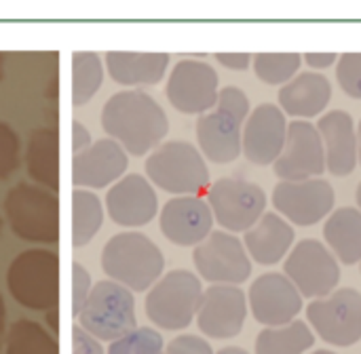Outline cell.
<instances>
[{
    "label": "cell",
    "instance_id": "43",
    "mask_svg": "<svg viewBox=\"0 0 361 354\" xmlns=\"http://www.w3.org/2000/svg\"><path fill=\"white\" fill-rule=\"evenodd\" d=\"M216 354H250V353H245V350H243V348H239V346H226V348L218 350Z\"/></svg>",
    "mask_w": 361,
    "mask_h": 354
},
{
    "label": "cell",
    "instance_id": "14",
    "mask_svg": "<svg viewBox=\"0 0 361 354\" xmlns=\"http://www.w3.org/2000/svg\"><path fill=\"white\" fill-rule=\"evenodd\" d=\"M273 171L281 182L313 179L326 171V148L315 125L307 120L288 125L286 146L273 165Z\"/></svg>",
    "mask_w": 361,
    "mask_h": 354
},
{
    "label": "cell",
    "instance_id": "5",
    "mask_svg": "<svg viewBox=\"0 0 361 354\" xmlns=\"http://www.w3.org/2000/svg\"><path fill=\"white\" fill-rule=\"evenodd\" d=\"M4 215L11 230L27 243H59V198L55 192L17 184L4 196Z\"/></svg>",
    "mask_w": 361,
    "mask_h": 354
},
{
    "label": "cell",
    "instance_id": "47",
    "mask_svg": "<svg viewBox=\"0 0 361 354\" xmlns=\"http://www.w3.org/2000/svg\"><path fill=\"white\" fill-rule=\"evenodd\" d=\"M313 354H336V353H330V350H315Z\"/></svg>",
    "mask_w": 361,
    "mask_h": 354
},
{
    "label": "cell",
    "instance_id": "20",
    "mask_svg": "<svg viewBox=\"0 0 361 354\" xmlns=\"http://www.w3.org/2000/svg\"><path fill=\"white\" fill-rule=\"evenodd\" d=\"M214 213L201 196H173L161 211V232L180 247H197L214 228Z\"/></svg>",
    "mask_w": 361,
    "mask_h": 354
},
{
    "label": "cell",
    "instance_id": "6",
    "mask_svg": "<svg viewBox=\"0 0 361 354\" xmlns=\"http://www.w3.org/2000/svg\"><path fill=\"white\" fill-rule=\"evenodd\" d=\"M146 173L154 186L176 196H199L209 186L203 154L188 141H165L146 158Z\"/></svg>",
    "mask_w": 361,
    "mask_h": 354
},
{
    "label": "cell",
    "instance_id": "48",
    "mask_svg": "<svg viewBox=\"0 0 361 354\" xmlns=\"http://www.w3.org/2000/svg\"><path fill=\"white\" fill-rule=\"evenodd\" d=\"M0 230H2V217H0Z\"/></svg>",
    "mask_w": 361,
    "mask_h": 354
},
{
    "label": "cell",
    "instance_id": "17",
    "mask_svg": "<svg viewBox=\"0 0 361 354\" xmlns=\"http://www.w3.org/2000/svg\"><path fill=\"white\" fill-rule=\"evenodd\" d=\"M247 300L254 319L267 327H283L302 310L300 291L286 274L279 272H269L256 279Z\"/></svg>",
    "mask_w": 361,
    "mask_h": 354
},
{
    "label": "cell",
    "instance_id": "40",
    "mask_svg": "<svg viewBox=\"0 0 361 354\" xmlns=\"http://www.w3.org/2000/svg\"><path fill=\"white\" fill-rule=\"evenodd\" d=\"M91 144L93 141H91L89 129L85 125H80V122H74L72 125V152H74V156L80 154V152H85Z\"/></svg>",
    "mask_w": 361,
    "mask_h": 354
},
{
    "label": "cell",
    "instance_id": "36",
    "mask_svg": "<svg viewBox=\"0 0 361 354\" xmlns=\"http://www.w3.org/2000/svg\"><path fill=\"white\" fill-rule=\"evenodd\" d=\"M91 289H93V285H91V277H89L87 268H82L78 262H74L72 264V317L78 319Z\"/></svg>",
    "mask_w": 361,
    "mask_h": 354
},
{
    "label": "cell",
    "instance_id": "46",
    "mask_svg": "<svg viewBox=\"0 0 361 354\" xmlns=\"http://www.w3.org/2000/svg\"><path fill=\"white\" fill-rule=\"evenodd\" d=\"M357 139H360V163H361V122H360V127H357Z\"/></svg>",
    "mask_w": 361,
    "mask_h": 354
},
{
    "label": "cell",
    "instance_id": "34",
    "mask_svg": "<svg viewBox=\"0 0 361 354\" xmlns=\"http://www.w3.org/2000/svg\"><path fill=\"white\" fill-rule=\"evenodd\" d=\"M19 135L17 131L0 120V179L11 177L19 169Z\"/></svg>",
    "mask_w": 361,
    "mask_h": 354
},
{
    "label": "cell",
    "instance_id": "28",
    "mask_svg": "<svg viewBox=\"0 0 361 354\" xmlns=\"http://www.w3.org/2000/svg\"><path fill=\"white\" fill-rule=\"evenodd\" d=\"M315 336L302 321L283 327H267L256 338V354H305L313 348Z\"/></svg>",
    "mask_w": 361,
    "mask_h": 354
},
{
    "label": "cell",
    "instance_id": "15",
    "mask_svg": "<svg viewBox=\"0 0 361 354\" xmlns=\"http://www.w3.org/2000/svg\"><path fill=\"white\" fill-rule=\"evenodd\" d=\"M334 188L322 177L302 182H279L273 190V205L281 217L296 226H313L334 209Z\"/></svg>",
    "mask_w": 361,
    "mask_h": 354
},
{
    "label": "cell",
    "instance_id": "25",
    "mask_svg": "<svg viewBox=\"0 0 361 354\" xmlns=\"http://www.w3.org/2000/svg\"><path fill=\"white\" fill-rule=\"evenodd\" d=\"M106 68L114 82L125 87L157 84L163 80L169 68L167 53H131L110 51L106 55Z\"/></svg>",
    "mask_w": 361,
    "mask_h": 354
},
{
    "label": "cell",
    "instance_id": "35",
    "mask_svg": "<svg viewBox=\"0 0 361 354\" xmlns=\"http://www.w3.org/2000/svg\"><path fill=\"white\" fill-rule=\"evenodd\" d=\"M336 78L343 91L361 99V53H345L336 61Z\"/></svg>",
    "mask_w": 361,
    "mask_h": 354
},
{
    "label": "cell",
    "instance_id": "31",
    "mask_svg": "<svg viewBox=\"0 0 361 354\" xmlns=\"http://www.w3.org/2000/svg\"><path fill=\"white\" fill-rule=\"evenodd\" d=\"M104 82V63L91 51L72 53V103L87 106Z\"/></svg>",
    "mask_w": 361,
    "mask_h": 354
},
{
    "label": "cell",
    "instance_id": "1",
    "mask_svg": "<svg viewBox=\"0 0 361 354\" xmlns=\"http://www.w3.org/2000/svg\"><path fill=\"white\" fill-rule=\"evenodd\" d=\"M102 127L127 154L144 156L157 150L169 131L165 110L144 91L114 93L102 110Z\"/></svg>",
    "mask_w": 361,
    "mask_h": 354
},
{
    "label": "cell",
    "instance_id": "27",
    "mask_svg": "<svg viewBox=\"0 0 361 354\" xmlns=\"http://www.w3.org/2000/svg\"><path fill=\"white\" fill-rule=\"evenodd\" d=\"M324 236L330 251L345 264L353 266L361 262V211L357 207L336 209L326 226Z\"/></svg>",
    "mask_w": 361,
    "mask_h": 354
},
{
    "label": "cell",
    "instance_id": "21",
    "mask_svg": "<svg viewBox=\"0 0 361 354\" xmlns=\"http://www.w3.org/2000/svg\"><path fill=\"white\" fill-rule=\"evenodd\" d=\"M106 207L114 224L125 228H137L154 220L159 211V198L144 175L129 173L108 190Z\"/></svg>",
    "mask_w": 361,
    "mask_h": 354
},
{
    "label": "cell",
    "instance_id": "3",
    "mask_svg": "<svg viewBox=\"0 0 361 354\" xmlns=\"http://www.w3.org/2000/svg\"><path fill=\"white\" fill-rule=\"evenodd\" d=\"M102 268L129 291H146L161 279L165 258L146 234L121 232L104 245Z\"/></svg>",
    "mask_w": 361,
    "mask_h": 354
},
{
    "label": "cell",
    "instance_id": "30",
    "mask_svg": "<svg viewBox=\"0 0 361 354\" xmlns=\"http://www.w3.org/2000/svg\"><path fill=\"white\" fill-rule=\"evenodd\" d=\"M6 354H59V344L40 323L19 319L4 338Z\"/></svg>",
    "mask_w": 361,
    "mask_h": 354
},
{
    "label": "cell",
    "instance_id": "11",
    "mask_svg": "<svg viewBox=\"0 0 361 354\" xmlns=\"http://www.w3.org/2000/svg\"><path fill=\"white\" fill-rule=\"evenodd\" d=\"M307 319L315 334L332 346H353L361 340V293L345 287L328 298L313 300Z\"/></svg>",
    "mask_w": 361,
    "mask_h": 354
},
{
    "label": "cell",
    "instance_id": "33",
    "mask_svg": "<svg viewBox=\"0 0 361 354\" xmlns=\"http://www.w3.org/2000/svg\"><path fill=\"white\" fill-rule=\"evenodd\" d=\"M108 354H165V342L159 331L135 327L127 336L110 342Z\"/></svg>",
    "mask_w": 361,
    "mask_h": 354
},
{
    "label": "cell",
    "instance_id": "16",
    "mask_svg": "<svg viewBox=\"0 0 361 354\" xmlns=\"http://www.w3.org/2000/svg\"><path fill=\"white\" fill-rule=\"evenodd\" d=\"M245 317L247 298L237 285H212L203 291L197 325L212 340H228L241 334Z\"/></svg>",
    "mask_w": 361,
    "mask_h": 354
},
{
    "label": "cell",
    "instance_id": "26",
    "mask_svg": "<svg viewBox=\"0 0 361 354\" xmlns=\"http://www.w3.org/2000/svg\"><path fill=\"white\" fill-rule=\"evenodd\" d=\"M27 175L51 192H59V131L55 127L34 129L25 146Z\"/></svg>",
    "mask_w": 361,
    "mask_h": 354
},
{
    "label": "cell",
    "instance_id": "32",
    "mask_svg": "<svg viewBox=\"0 0 361 354\" xmlns=\"http://www.w3.org/2000/svg\"><path fill=\"white\" fill-rule=\"evenodd\" d=\"M256 76L267 84H288L302 65L300 53H258L252 59Z\"/></svg>",
    "mask_w": 361,
    "mask_h": 354
},
{
    "label": "cell",
    "instance_id": "39",
    "mask_svg": "<svg viewBox=\"0 0 361 354\" xmlns=\"http://www.w3.org/2000/svg\"><path fill=\"white\" fill-rule=\"evenodd\" d=\"M218 63H222L224 68L233 70V72H243L247 70V65L252 63V55L250 53H216Z\"/></svg>",
    "mask_w": 361,
    "mask_h": 354
},
{
    "label": "cell",
    "instance_id": "45",
    "mask_svg": "<svg viewBox=\"0 0 361 354\" xmlns=\"http://www.w3.org/2000/svg\"><path fill=\"white\" fill-rule=\"evenodd\" d=\"M355 198H357V205H360V211H361V182H360V186H357V192H355Z\"/></svg>",
    "mask_w": 361,
    "mask_h": 354
},
{
    "label": "cell",
    "instance_id": "38",
    "mask_svg": "<svg viewBox=\"0 0 361 354\" xmlns=\"http://www.w3.org/2000/svg\"><path fill=\"white\" fill-rule=\"evenodd\" d=\"M72 354H104L99 340L87 334L80 325L72 329Z\"/></svg>",
    "mask_w": 361,
    "mask_h": 354
},
{
    "label": "cell",
    "instance_id": "19",
    "mask_svg": "<svg viewBox=\"0 0 361 354\" xmlns=\"http://www.w3.org/2000/svg\"><path fill=\"white\" fill-rule=\"evenodd\" d=\"M127 167L125 148L114 139H99L72 158V184L85 190L108 188L125 177Z\"/></svg>",
    "mask_w": 361,
    "mask_h": 354
},
{
    "label": "cell",
    "instance_id": "10",
    "mask_svg": "<svg viewBox=\"0 0 361 354\" xmlns=\"http://www.w3.org/2000/svg\"><path fill=\"white\" fill-rule=\"evenodd\" d=\"M214 220L226 232H247L267 209L264 190L243 177H222L207 190Z\"/></svg>",
    "mask_w": 361,
    "mask_h": 354
},
{
    "label": "cell",
    "instance_id": "18",
    "mask_svg": "<svg viewBox=\"0 0 361 354\" xmlns=\"http://www.w3.org/2000/svg\"><path fill=\"white\" fill-rule=\"evenodd\" d=\"M288 137L286 112L275 103L254 108L243 127V154L256 165H275Z\"/></svg>",
    "mask_w": 361,
    "mask_h": 354
},
{
    "label": "cell",
    "instance_id": "4",
    "mask_svg": "<svg viewBox=\"0 0 361 354\" xmlns=\"http://www.w3.org/2000/svg\"><path fill=\"white\" fill-rule=\"evenodd\" d=\"M6 285L13 300L36 312H51L59 304V255L51 249L21 251L8 266Z\"/></svg>",
    "mask_w": 361,
    "mask_h": 354
},
{
    "label": "cell",
    "instance_id": "41",
    "mask_svg": "<svg viewBox=\"0 0 361 354\" xmlns=\"http://www.w3.org/2000/svg\"><path fill=\"white\" fill-rule=\"evenodd\" d=\"M302 59H305L313 70H326V68H330L332 63L338 61V55H336V53H307Z\"/></svg>",
    "mask_w": 361,
    "mask_h": 354
},
{
    "label": "cell",
    "instance_id": "8",
    "mask_svg": "<svg viewBox=\"0 0 361 354\" xmlns=\"http://www.w3.org/2000/svg\"><path fill=\"white\" fill-rule=\"evenodd\" d=\"M78 321L95 340L114 342L135 329V300L127 287L114 281H99L93 285Z\"/></svg>",
    "mask_w": 361,
    "mask_h": 354
},
{
    "label": "cell",
    "instance_id": "13",
    "mask_svg": "<svg viewBox=\"0 0 361 354\" xmlns=\"http://www.w3.org/2000/svg\"><path fill=\"white\" fill-rule=\"evenodd\" d=\"M218 72L203 59H182L167 80L169 103L184 114H205L216 108L220 95Z\"/></svg>",
    "mask_w": 361,
    "mask_h": 354
},
{
    "label": "cell",
    "instance_id": "22",
    "mask_svg": "<svg viewBox=\"0 0 361 354\" xmlns=\"http://www.w3.org/2000/svg\"><path fill=\"white\" fill-rule=\"evenodd\" d=\"M326 148V169L332 175H351L360 163V139L353 116L345 110H332L317 122Z\"/></svg>",
    "mask_w": 361,
    "mask_h": 354
},
{
    "label": "cell",
    "instance_id": "12",
    "mask_svg": "<svg viewBox=\"0 0 361 354\" xmlns=\"http://www.w3.org/2000/svg\"><path fill=\"white\" fill-rule=\"evenodd\" d=\"M192 260L201 279L212 285H239L252 274V262L243 243L226 230H216L199 243Z\"/></svg>",
    "mask_w": 361,
    "mask_h": 354
},
{
    "label": "cell",
    "instance_id": "23",
    "mask_svg": "<svg viewBox=\"0 0 361 354\" xmlns=\"http://www.w3.org/2000/svg\"><path fill=\"white\" fill-rule=\"evenodd\" d=\"M296 232L286 217H281L279 213H264L245 232L243 241L247 255H252L262 266H273L290 253Z\"/></svg>",
    "mask_w": 361,
    "mask_h": 354
},
{
    "label": "cell",
    "instance_id": "9",
    "mask_svg": "<svg viewBox=\"0 0 361 354\" xmlns=\"http://www.w3.org/2000/svg\"><path fill=\"white\" fill-rule=\"evenodd\" d=\"M286 277L300 296L319 300L336 291L341 283V266L336 255L322 241L305 239L294 245L283 264Z\"/></svg>",
    "mask_w": 361,
    "mask_h": 354
},
{
    "label": "cell",
    "instance_id": "37",
    "mask_svg": "<svg viewBox=\"0 0 361 354\" xmlns=\"http://www.w3.org/2000/svg\"><path fill=\"white\" fill-rule=\"evenodd\" d=\"M165 354H214V348L199 336H180L167 344Z\"/></svg>",
    "mask_w": 361,
    "mask_h": 354
},
{
    "label": "cell",
    "instance_id": "44",
    "mask_svg": "<svg viewBox=\"0 0 361 354\" xmlns=\"http://www.w3.org/2000/svg\"><path fill=\"white\" fill-rule=\"evenodd\" d=\"M2 74H4V55L0 53V80H2Z\"/></svg>",
    "mask_w": 361,
    "mask_h": 354
},
{
    "label": "cell",
    "instance_id": "42",
    "mask_svg": "<svg viewBox=\"0 0 361 354\" xmlns=\"http://www.w3.org/2000/svg\"><path fill=\"white\" fill-rule=\"evenodd\" d=\"M4 319H6V308H4V300H2V293H0V348H2V342H4Z\"/></svg>",
    "mask_w": 361,
    "mask_h": 354
},
{
    "label": "cell",
    "instance_id": "7",
    "mask_svg": "<svg viewBox=\"0 0 361 354\" xmlns=\"http://www.w3.org/2000/svg\"><path fill=\"white\" fill-rule=\"evenodd\" d=\"M203 287L197 274L171 270L161 277L146 296V317L161 329L180 331L197 319Z\"/></svg>",
    "mask_w": 361,
    "mask_h": 354
},
{
    "label": "cell",
    "instance_id": "24",
    "mask_svg": "<svg viewBox=\"0 0 361 354\" xmlns=\"http://www.w3.org/2000/svg\"><path fill=\"white\" fill-rule=\"evenodd\" d=\"M332 99V84L322 72H302L281 87L279 106L296 118L319 116Z\"/></svg>",
    "mask_w": 361,
    "mask_h": 354
},
{
    "label": "cell",
    "instance_id": "29",
    "mask_svg": "<svg viewBox=\"0 0 361 354\" xmlns=\"http://www.w3.org/2000/svg\"><path fill=\"white\" fill-rule=\"evenodd\" d=\"M104 222V207L95 192L76 188L72 192V245L85 247L99 232Z\"/></svg>",
    "mask_w": 361,
    "mask_h": 354
},
{
    "label": "cell",
    "instance_id": "2",
    "mask_svg": "<svg viewBox=\"0 0 361 354\" xmlns=\"http://www.w3.org/2000/svg\"><path fill=\"white\" fill-rule=\"evenodd\" d=\"M250 116V99L239 87L220 89L218 103L197 120L201 152L212 163H233L243 152V120Z\"/></svg>",
    "mask_w": 361,
    "mask_h": 354
}]
</instances>
